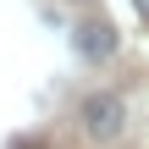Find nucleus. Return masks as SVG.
Returning a JSON list of instances; mask_svg holds the SVG:
<instances>
[{
    "label": "nucleus",
    "mask_w": 149,
    "mask_h": 149,
    "mask_svg": "<svg viewBox=\"0 0 149 149\" xmlns=\"http://www.w3.org/2000/svg\"><path fill=\"white\" fill-rule=\"evenodd\" d=\"M77 116H83V133H88L94 144H111V138H122L127 105H122L116 94H105V88H100V94H88V100H83V111H77Z\"/></svg>",
    "instance_id": "1"
},
{
    "label": "nucleus",
    "mask_w": 149,
    "mask_h": 149,
    "mask_svg": "<svg viewBox=\"0 0 149 149\" xmlns=\"http://www.w3.org/2000/svg\"><path fill=\"white\" fill-rule=\"evenodd\" d=\"M72 44H77L83 61H105V55H116V28H111L105 17H88V22H77Z\"/></svg>",
    "instance_id": "2"
},
{
    "label": "nucleus",
    "mask_w": 149,
    "mask_h": 149,
    "mask_svg": "<svg viewBox=\"0 0 149 149\" xmlns=\"http://www.w3.org/2000/svg\"><path fill=\"white\" fill-rule=\"evenodd\" d=\"M133 11H138V17H144V22H149V0H133Z\"/></svg>",
    "instance_id": "3"
}]
</instances>
